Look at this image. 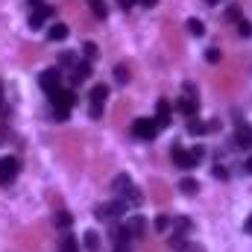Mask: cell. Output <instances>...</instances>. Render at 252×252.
Here are the masks:
<instances>
[{
	"label": "cell",
	"mask_w": 252,
	"mask_h": 252,
	"mask_svg": "<svg viewBox=\"0 0 252 252\" xmlns=\"http://www.w3.org/2000/svg\"><path fill=\"white\" fill-rule=\"evenodd\" d=\"M88 6H91V12H94V18H100V21H106V15H109V9H106V0H88Z\"/></svg>",
	"instance_id": "obj_16"
},
{
	"label": "cell",
	"mask_w": 252,
	"mask_h": 252,
	"mask_svg": "<svg viewBox=\"0 0 252 252\" xmlns=\"http://www.w3.org/2000/svg\"><path fill=\"white\" fill-rule=\"evenodd\" d=\"M82 244H85V250L88 252H97L100 250V235H97L94 229H88V232L82 235Z\"/></svg>",
	"instance_id": "obj_15"
},
{
	"label": "cell",
	"mask_w": 252,
	"mask_h": 252,
	"mask_svg": "<svg viewBox=\"0 0 252 252\" xmlns=\"http://www.w3.org/2000/svg\"><path fill=\"white\" fill-rule=\"evenodd\" d=\"M53 223H56L59 229H67V226H70V214H67V211H56V214H53Z\"/></svg>",
	"instance_id": "obj_21"
},
{
	"label": "cell",
	"mask_w": 252,
	"mask_h": 252,
	"mask_svg": "<svg viewBox=\"0 0 252 252\" xmlns=\"http://www.w3.org/2000/svg\"><path fill=\"white\" fill-rule=\"evenodd\" d=\"M67 32H70V30H67L64 24H53V27L47 30V41H64Z\"/></svg>",
	"instance_id": "obj_14"
},
{
	"label": "cell",
	"mask_w": 252,
	"mask_h": 252,
	"mask_svg": "<svg viewBox=\"0 0 252 252\" xmlns=\"http://www.w3.org/2000/svg\"><path fill=\"white\" fill-rule=\"evenodd\" d=\"M115 79H118L121 85L129 82V67H126V64H115Z\"/></svg>",
	"instance_id": "obj_22"
},
{
	"label": "cell",
	"mask_w": 252,
	"mask_h": 252,
	"mask_svg": "<svg viewBox=\"0 0 252 252\" xmlns=\"http://www.w3.org/2000/svg\"><path fill=\"white\" fill-rule=\"evenodd\" d=\"M106 97H109V88H106V85H94V88L88 91L91 106H103V103H106Z\"/></svg>",
	"instance_id": "obj_12"
},
{
	"label": "cell",
	"mask_w": 252,
	"mask_h": 252,
	"mask_svg": "<svg viewBox=\"0 0 252 252\" xmlns=\"http://www.w3.org/2000/svg\"><path fill=\"white\" fill-rule=\"evenodd\" d=\"M0 100H3V82H0Z\"/></svg>",
	"instance_id": "obj_38"
},
{
	"label": "cell",
	"mask_w": 252,
	"mask_h": 252,
	"mask_svg": "<svg viewBox=\"0 0 252 252\" xmlns=\"http://www.w3.org/2000/svg\"><path fill=\"white\" fill-rule=\"evenodd\" d=\"M185 27H188L190 35H196V38H199V35H205V24H202V21H196V18H188V24H185Z\"/></svg>",
	"instance_id": "obj_18"
},
{
	"label": "cell",
	"mask_w": 252,
	"mask_h": 252,
	"mask_svg": "<svg viewBox=\"0 0 252 252\" xmlns=\"http://www.w3.org/2000/svg\"><path fill=\"white\" fill-rule=\"evenodd\" d=\"M205 3H208V6H217V3H223V0H205Z\"/></svg>",
	"instance_id": "obj_37"
},
{
	"label": "cell",
	"mask_w": 252,
	"mask_h": 252,
	"mask_svg": "<svg viewBox=\"0 0 252 252\" xmlns=\"http://www.w3.org/2000/svg\"><path fill=\"white\" fill-rule=\"evenodd\" d=\"M103 115V106H91V118H100Z\"/></svg>",
	"instance_id": "obj_32"
},
{
	"label": "cell",
	"mask_w": 252,
	"mask_h": 252,
	"mask_svg": "<svg viewBox=\"0 0 252 252\" xmlns=\"http://www.w3.org/2000/svg\"><path fill=\"white\" fill-rule=\"evenodd\" d=\"M59 252H79L76 241H73V235H64V238H62V244H59Z\"/></svg>",
	"instance_id": "obj_19"
},
{
	"label": "cell",
	"mask_w": 252,
	"mask_h": 252,
	"mask_svg": "<svg viewBox=\"0 0 252 252\" xmlns=\"http://www.w3.org/2000/svg\"><path fill=\"white\" fill-rule=\"evenodd\" d=\"M244 173H250V176H252V156L244 161Z\"/></svg>",
	"instance_id": "obj_33"
},
{
	"label": "cell",
	"mask_w": 252,
	"mask_h": 252,
	"mask_svg": "<svg viewBox=\"0 0 252 252\" xmlns=\"http://www.w3.org/2000/svg\"><path fill=\"white\" fill-rule=\"evenodd\" d=\"M188 132L190 135H202V132H208V124H202V121H188Z\"/></svg>",
	"instance_id": "obj_20"
},
{
	"label": "cell",
	"mask_w": 252,
	"mask_h": 252,
	"mask_svg": "<svg viewBox=\"0 0 252 252\" xmlns=\"http://www.w3.org/2000/svg\"><path fill=\"white\" fill-rule=\"evenodd\" d=\"M158 129H161V126L156 124L153 118H138V121L132 124V135H135V138H141V141H150V138H156V135H158Z\"/></svg>",
	"instance_id": "obj_4"
},
{
	"label": "cell",
	"mask_w": 252,
	"mask_h": 252,
	"mask_svg": "<svg viewBox=\"0 0 252 252\" xmlns=\"http://www.w3.org/2000/svg\"><path fill=\"white\" fill-rule=\"evenodd\" d=\"M190 156H193V158H196V164H199V161H202V156H205V147H193V150H190Z\"/></svg>",
	"instance_id": "obj_30"
},
{
	"label": "cell",
	"mask_w": 252,
	"mask_h": 252,
	"mask_svg": "<svg viewBox=\"0 0 252 252\" xmlns=\"http://www.w3.org/2000/svg\"><path fill=\"white\" fill-rule=\"evenodd\" d=\"M170 156H173V161H176V164H179L182 170H190V167H196V158L190 156V150L179 147V144H176V147L170 150Z\"/></svg>",
	"instance_id": "obj_8"
},
{
	"label": "cell",
	"mask_w": 252,
	"mask_h": 252,
	"mask_svg": "<svg viewBox=\"0 0 252 252\" xmlns=\"http://www.w3.org/2000/svg\"><path fill=\"white\" fill-rule=\"evenodd\" d=\"M94 59H97V44L88 41V44H85V62H94Z\"/></svg>",
	"instance_id": "obj_26"
},
{
	"label": "cell",
	"mask_w": 252,
	"mask_h": 252,
	"mask_svg": "<svg viewBox=\"0 0 252 252\" xmlns=\"http://www.w3.org/2000/svg\"><path fill=\"white\" fill-rule=\"evenodd\" d=\"M129 241H132V235H129V229L124 223L112 226V252H132Z\"/></svg>",
	"instance_id": "obj_5"
},
{
	"label": "cell",
	"mask_w": 252,
	"mask_h": 252,
	"mask_svg": "<svg viewBox=\"0 0 252 252\" xmlns=\"http://www.w3.org/2000/svg\"><path fill=\"white\" fill-rule=\"evenodd\" d=\"M126 229H129V235H132V238H141V235H144V229H147V217H141V214L129 217V220H126Z\"/></svg>",
	"instance_id": "obj_11"
},
{
	"label": "cell",
	"mask_w": 252,
	"mask_h": 252,
	"mask_svg": "<svg viewBox=\"0 0 252 252\" xmlns=\"http://www.w3.org/2000/svg\"><path fill=\"white\" fill-rule=\"evenodd\" d=\"M205 59H208V62H211V64H217V62H220V59H223V53H220L217 47H211V50L205 53Z\"/></svg>",
	"instance_id": "obj_28"
},
{
	"label": "cell",
	"mask_w": 252,
	"mask_h": 252,
	"mask_svg": "<svg viewBox=\"0 0 252 252\" xmlns=\"http://www.w3.org/2000/svg\"><path fill=\"white\" fill-rule=\"evenodd\" d=\"M182 252H205V250H202V247H196V244H188Z\"/></svg>",
	"instance_id": "obj_31"
},
{
	"label": "cell",
	"mask_w": 252,
	"mask_h": 252,
	"mask_svg": "<svg viewBox=\"0 0 252 252\" xmlns=\"http://www.w3.org/2000/svg\"><path fill=\"white\" fill-rule=\"evenodd\" d=\"M156 124L167 126L170 124V100H158V115H156Z\"/></svg>",
	"instance_id": "obj_13"
},
{
	"label": "cell",
	"mask_w": 252,
	"mask_h": 252,
	"mask_svg": "<svg viewBox=\"0 0 252 252\" xmlns=\"http://www.w3.org/2000/svg\"><path fill=\"white\" fill-rule=\"evenodd\" d=\"M138 3H141V6H147V9H150V6H156V3H158V0H138Z\"/></svg>",
	"instance_id": "obj_35"
},
{
	"label": "cell",
	"mask_w": 252,
	"mask_h": 252,
	"mask_svg": "<svg viewBox=\"0 0 252 252\" xmlns=\"http://www.w3.org/2000/svg\"><path fill=\"white\" fill-rule=\"evenodd\" d=\"M235 138H238V144H244V147H252V129H250L247 124L238 126V135H235Z\"/></svg>",
	"instance_id": "obj_17"
},
{
	"label": "cell",
	"mask_w": 252,
	"mask_h": 252,
	"mask_svg": "<svg viewBox=\"0 0 252 252\" xmlns=\"http://www.w3.org/2000/svg\"><path fill=\"white\" fill-rule=\"evenodd\" d=\"M50 103H53V115L64 121L67 115H70V106H73V91H67V88H59L56 94H50Z\"/></svg>",
	"instance_id": "obj_1"
},
{
	"label": "cell",
	"mask_w": 252,
	"mask_h": 252,
	"mask_svg": "<svg viewBox=\"0 0 252 252\" xmlns=\"http://www.w3.org/2000/svg\"><path fill=\"white\" fill-rule=\"evenodd\" d=\"M132 188H135V185H132V179H129L126 173H118V176H115V182H112V190L118 193V199H124Z\"/></svg>",
	"instance_id": "obj_10"
},
{
	"label": "cell",
	"mask_w": 252,
	"mask_h": 252,
	"mask_svg": "<svg viewBox=\"0 0 252 252\" xmlns=\"http://www.w3.org/2000/svg\"><path fill=\"white\" fill-rule=\"evenodd\" d=\"M238 35H241V38H250L252 35V24L250 21H244V18L238 21Z\"/></svg>",
	"instance_id": "obj_25"
},
{
	"label": "cell",
	"mask_w": 252,
	"mask_h": 252,
	"mask_svg": "<svg viewBox=\"0 0 252 252\" xmlns=\"http://www.w3.org/2000/svg\"><path fill=\"white\" fill-rule=\"evenodd\" d=\"M38 82H41V88H44L47 94H56V91L62 88V73H59V67H47Z\"/></svg>",
	"instance_id": "obj_6"
},
{
	"label": "cell",
	"mask_w": 252,
	"mask_h": 252,
	"mask_svg": "<svg viewBox=\"0 0 252 252\" xmlns=\"http://www.w3.org/2000/svg\"><path fill=\"white\" fill-rule=\"evenodd\" d=\"M244 232H247V235H252V214L247 217V223H244Z\"/></svg>",
	"instance_id": "obj_34"
},
{
	"label": "cell",
	"mask_w": 252,
	"mask_h": 252,
	"mask_svg": "<svg viewBox=\"0 0 252 252\" xmlns=\"http://www.w3.org/2000/svg\"><path fill=\"white\" fill-rule=\"evenodd\" d=\"M18 170H21V161H18L15 156H3V158H0V188L15 185Z\"/></svg>",
	"instance_id": "obj_2"
},
{
	"label": "cell",
	"mask_w": 252,
	"mask_h": 252,
	"mask_svg": "<svg viewBox=\"0 0 252 252\" xmlns=\"http://www.w3.org/2000/svg\"><path fill=\"white\" fill-rule=\"evenodd\" d=\"M170 226H173V220H170L167 214H158V217H156V229H158V232H167Z\"/></svg>",
	"instance_id": "obj_24"
},
{
	"label": "cell",
	"mask_w": 252,
	"mask_h": 252,
	"mask_svg": "<svg viewBox=\"0 0 252 252\" xmlns=\"http://www.w3.org/2000/svg\"><path fill=\"white\" fill-rule=\"evenodd\" d=\"M59 62H62V64H76V53L64 50V53H59Z\"/></svg>",
	"instance_id": "obj_29"
},
{
	"label": "cell",
	"mask_w": 252,
	"mask_h": 252,
	"mask_svg": "<svg viewBox=\"0 0 252 252\" xmlns=\"http://www.w3.org/2000/svg\"><path fill=\"white\" fill-rule=\"evenodd\" d=\"M211 173H214V176H217L220 182H226V179H229V170H226L223 164H214V170H211Z\"/></svg>",
	"instance_id": "obj_27"
},
{
	"label": "cell",
	"mask_w": 252,
	"mask_h": 252,
	"mask_svg": "<svg viewBox=\"0 0 252 252\" xmlns=\"http://www.w3.org/2000/svg\"><path fill=\"white\" fill-rule=\"evenodd\" d=\"M118 3H121V6H124V9H129V6H132V3H135V0H118Z\"/></svg>",
	"instance_id": "obj_36"
},
{
	"label": "cell",
	"mask_w": 252,
	"mask_h": 252,
	"mask_svg": "<svg viewBox=\"0 0 252 252\" xmlns=\"http://www.w3.org/2000/svg\"><path fill=\"white\" fill-rule=\"evenodd\" d=\"M196 109H199V103H196V91H193V85H185V97L179 100V112L188 115V118H193Z\"/></svg>",
	"instance_id": "obj_7"
},
{
	"label": "cell",
	"mask_w": 252,
	"mask_h": 252,
	"mask_svg": "<svg viewBox=\"0 0 252 252\" xmlns=\"http://www.w3.org/2000/svg\"><path fill=\"white\" fill-rule=\"evenodd\" d=\"M196 188H199V185H196V179H188V176L179 182V190H182V193H196Z\"/></svg>",
	"instance_id": "obj_23"
},
{
	"label": "cell",
	"mask_w": 252,
	"mask_h": 252,
	"mask_svg": "<svg viewBox=\"0 0 252 252\" xmlns=\"http://www.w3.org/2000/svg\"><path fill=\"white\" fill-rule=\"evenodd\" d=\"M126 205L124 199H112V202H106V205H97V217L100 220H112V223H118L121 217L126 214Z\"/></svg>",
	"instance_id": "obj_3"
},
{
	"label": "cell",
	"mask_w": 252,
	"mask_h": 252,
	"mask_svg": "<svg viewBox=\"0 0 252 252\" xmlns=\"http://www.w3.org/2000/svg\"><path fill=\"white\" fill-rule=\"evenodd\" d=\"M53 12H56L53 6H47V3H38V6L32 9V15H30V27H32V30H35V27H41V24H44V21L53 15Z\"/></svg>",
	"instance_id": "obj_9"
}]
</instances>
